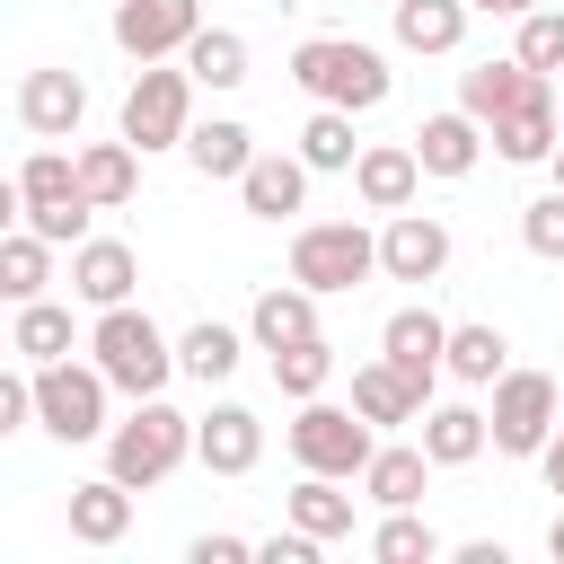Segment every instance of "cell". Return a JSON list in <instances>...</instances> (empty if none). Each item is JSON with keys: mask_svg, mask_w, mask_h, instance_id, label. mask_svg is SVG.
<instances>
[{"mask_svg": "<svg viewBox=\"0 0 564 564\" xmlns=\"http://www.w3.org/2000/svg\"><path fill=\"white\" fill-rule=\"evenodd\" d=\"M273 361V388L291 397V405H308V397H326V379H335V344L326 335H300V344H282V352H264Z\"/></svg>", "mask_w": 564, "mask_h": 564, "instance_id": "obj_34", "label": "cell"}, {"mask_svg": "<svg viewBox=\"0 0 564 564\" xmlns=\"http://www.w3.org/2000/svg\"><path fill=\"white\" fill-rule=\"evenodd\" d=\"M485 414H494V449H502V458H538V449L555 441V423H564V397H555L546 370H502Z\"/></svg>", "mask_w": 564, "mask_h": 564, "instance_id": "obj_8", "label": "cell"}, {"mask_svg": "<svg viewBox=\"0 0 564 564\" xmlns=\"http://www.w3.org/2000/svg\"><path fill=\"white\" fill-rule=\"evenodd\" d=\"M132 282H141V256H132L123 238H79V247H70V300H88V308H123Z\"/></svg>", "mask_w": 564, "mask_h": 564, "instance_id": "obj_18", "label": "cell"}, {"mask_svg": "<svg viewBox=\"0 0 564 564\" xmlns=\"http://www.w3.org/2000/svg\"><path fill=\"white\" fill-rule=\"evenodd\" d=\"M176 62H185V70H194V79H203L212 97L247 88V35H238V26H203V35H194V44L176 53Z\"/></svg>", "mask_w": 564, "mask_h": 564, "instance_id": "obj_30", "label": "cell"}, {"mask_svg": "<svg viewBox=\"0 0 564 564\" xmlns=\"http://www.w3.org/2000/svg\"><path fill=\"white\" fill-rule=\"evenodd\" d=\"M352 194H361V212H414V194H423V159H414V141H361V159H352Z\"/></svg>", "mask_w": 564, "mask_h": 564, "instance_id": "obj_16", "label": "cell"}, {"mask_svg": "<svg viewBox=\"0 0 564 564\" xmlns=\"http://www.w3.org/2000/svg\"><path fill=\"white\" fill-rule=\"evenodd\" d=\"M194 70L185 62H141L132 70V88H123V141L150 159V150H185V132H194Z\"/></svg>", "mask_w": 564, "mask_h": 564, "instance_id": "obj_5", "label": "cell"}, {"mask_svg": "<svg viewBox=\"0 0 564 564\" xmlns=\"http://www.w3.org/2000/svg\"><path fill=\"white\" fill-rule=\"evenodd\" d=\"M529 97H555V79H546V70H529L520 53H502V62H476V70H458V106H467V115H476L485 132H494L502 115H520Z\"/></svg>", "mask_w": 564, "mask_h": 564, "instance_id": "obj_11", "label": "cell"}, {"mask_svg": "<svg viewBox=\"0 0 564 564\" xmlns=\"http://www.w3.org/2000/svg\"><path fill=\"white\" fill-rule=\"evenodd\" d=\"M379 273V238L361 229V220H300V238H291V282H308L317 300H335V291H361Z\"/></svg>", "mask_w": 564, "mask_h": 564, "instance_id": "obj_7", "label": "cell"}, {"mask_svg": "<svg viewBox=\"0 0 564 564\" xmlns=\"http://www.w3.org/2000/svg\"><path fill=\"white\" fill-rule=\"evenodd\" d=\"M238 352H247V344H238V326H220V317H203V326L176 335V361H185L194 388H220V379L238 370Z\"/></svg>", "mask_w": 564, "mask_h": 564, "instance_id": "obj_33", "label": "cell"}, {"mask_svg": "<svg viewBox=\"0 0 564 564\" xmlns=\"http://www.w3.org/2000/svg\"><path fill=\"white\" fill-rule=\"evenodd\" d=\"M379 273H388V282H441V273H449V220H441V212H388V229H379Z\"/></svg>", "mask_w": 564, "mask_h": 564, "instance_id": "obj_10", "label": "cell"}, {"mask_svg": "<svg viewBox=\"0 0 564 564\" xmlns=\"http://www.w3.org/2000/svg\"><path fill=\"white\" fill-rule=\"evenodd\" d=\"M26 423H35V361L0 379V432H26Z\"/></svg>", "mask_w": 564, "mask_h": 564, "instance_id": "obj_41", "label": "cell"}, {"mask_svg": "<svg viewBox=\"0 0 564 564\" xmlns=\"http://www.w3.org/2000/svg\"><path fill=\"white\" fill-rule=\"evenodd\" d=\"M106 35H115V53H132V62H176V53L203 35V0H115Z\"/></svg>", "mask_w": 564, "mask_h": 564, "instance_id": "obj_9", "label": "cell"}, {"mask_svg": "<svg viewBox=\"0 0 564 564\" xmlns=\"http://www.w3.org/2000/svg\"><path fill=\"white\" fill-rule=\"evenodd\" d=\"M370 555H379V564H432V555H449V546H441V529L405 502V511H388V520L370 529Z\"/></svg>", "mask_w": 564, "mask_h": 564, "instance_id": "obj_37", "label": "cell"}, {"mask_svg": "<svg viewBox=\"0 0 564 564\" xmlns=\"http://www.w3.org/2000/svg\"><path fill=\"white\" fill-rule=\"evenodd\" d=\"M423 485H432V449H423V441H379V458L361 467V494H370L379 511L423 502Z\"/></svg>", "mask_w": 564, "mask_h": 564, "instance_id": "obj_23", "label": "cell"}, {"mask_svg": "<svg viewBox=\"0 0 564 564\" xmlns=\"http://www.w3.org/2000/svg\"><path fill=\"white\" fill-rule=\"evenodd\" d=\"M467 9H476V18H529L538 0H467Z\"/></svg>", "mask_w": 564, "mask_h": 564, "instance_id": "obj_46", "label": "cell"}, {"mask_svg": "<svg viewBox=\"0 0 564 564\" xmlns=\"http://www.w3.org/2000/svg\"><path fill=\"white\" fill-rule=\"evenodd\" d=\"M502 370H511V344H502V326H485V317L449 326V379H458V388H494Z\"/></svg>", "mask_w": 564, "mask_h": 564, "instance_id": "obj_32", "label": "cell"}, {"mask_svg": "<svg viewBox=\"0 0 564 564\" xmlns=\"http://www.w3.org/2000/svg\"><path fill=\"white\" fill-rule=\"evenodd\" d=\"M35 238H53V247H79L88 238V220H97V203L88 194H62V203H35V212H18Z\"/></svg>", "mask_w": 564, "mask_h": 564, "instance_id": "obj_40", "label": "cell"}, {"mask_svg": "<svg viewBox=\"0 0 564 564\" xmlns=\"http://www.w3.org/2000/svg\"><path fill=\"white\" fill-rule=\"evenodd\" d=\"M247 555H256V538H229V529H203L185 546V564H247Z\"/></svg>", "mask_w": 564, "mask_h": 564, "instance_id": "obj_43", "label": "cell"}, {"mask_svg": "<svg viewBox=\"0 0 564 564\" xmlns=\"http://www.w3.org/2000/svg\"><path fill=\"white\" fill-rule=\"evenodd\" d=\"M352 405H361L379 432H397V423H423V405H432V397H423V388L379 352V361H361V370H352Z\"/></svg>", "mask_w": 564, "mask_h": 564, "instance_id": "obj_21", "label": "cell"}, {"mask_svg": "<svg viewBox=\"0 0 564 564\" xmlns=\"http://www.w3.org/2000/svg\"><path fill=\"white\" fill-rule=\"evenodd\" d=\"M308 159L300 150H256L247 159V176H238V203H247V220H291L300 203H308Z\"/></svg>", "mask_w": 564, "mask_h": 564, "instance_id": "obj_17", "label": "cell"}, {"mask_svg": "<svg viewBox=\"0 0 564 564\" xmlns=\"http://www.w3.org/2000/svg\"><path fill=\"white\" fill-rule=\"evenodd\" d=\"M300 335H317V291H308V282H264L256 308H247V344H256V352H282V344H300Z\"/></svg>", "mask_w": 564, "mask_h": 564, "instance_id": "obj_19", "label": "cell"}, {"mask_svg": "<svg viewBox=\"0 0 564 564\" xmlns=\"http://www.w3.org/2000/svg\"><path fill=\"white\" fill-rule=\"evenodd\" d=\"M18 123H26L35 141H70V132L88 123V79L62 70V62L26 70V79H18Z\"/></svg>", "mask_w": 564, "mask_h": 564, "instance_id": "obj_12", "label": "cell"}, {"mask_svg": "<svg viewBox=\"0 0 564 564\" xmlns=\"http://www.w3.org/2000/svg\"><path fill=\"white\" fill-rule=\"evenodd\" d=\"M79 194H88L97 212H123V203L141 194V150H132V141H88V150H79Z\"/></svg>", "mask_w": 564, "mask_h": 564, "instance_id": "obj_27", "label": "cell"}, {"mask_svg": "<svg viewBox=\"0 0 564 564\" xmlns=\"http://www.w3.org/2000/svg\"><path fill=\"white\" fill-rule=\"evenodd\" d=\"M106 397H115V379H106L97 361H44V370H35V432H53L62 449L106 441V432H115V423H106Z\"/></svg>", "mask_w": 564, "mask_h": 564, "instance_id": "obj_6", "label": "cell"}, {"mask_svg": "<svg viewBox=\"0 0 564 564\" xmlns=\"http://www.w3.org/2000/svg\"><path fill=\"white\" fill-rule=\"evenodd\" d=\"M282 441H291V458H300L308 476H344V485H361V467L379 458V423H370L361 405H326V397H308Z\"/></svg>", "mask_w": 564, "mask_h": 564, "instance_id": "obj_4", "label": "cell"}, {"mask_svg": "<svg viewBox=\"0 0 564 564\" xmlns=\"http://www.w3.org/2000/svg\"><path fill=\"white\" fill-rule=\"evenodd\" d=\"M388 18H397V44L405 53H458L467 44V0H388Z\"/></svg>", "mask_w": 564, "mask_h": 564, "instance_id": "obj_24", "label": "cell"}, {"mask_svg": "<svg viewBox=\"0 0 564 564\" xmlns=\"http://www.w3.org/2000/svg\"><path fill=\"white\" fill-rule=\"evenodd\" d=\"M70 538H79V546H123V538H132V485H123V476L70 485Z\"/></svg>", "mask_w": 564, "mask_h": 564, "instance_id": "obj_20", "label": "cell"}, {"mask_svg": "<svg viewBox=\"0 0 564 564\" xmlns=\"http://www.w3.org/2000/svg\"><path fill=\"white\" fill-rule=\"evenodd\" d=\"M379 352H388V361L432 397V379L449 370V317H441V308H423V300H405V308L379 326Z\"/></svg>", "mask_w": 564, "mask_h": 564, "instance_id": "obj_13", "label": "cell"}, {"mask_svg": "<svg viewBox=\"0 0 564 564\" xmlns=\"http://www.w3.org/2000/svg\"><path fill=\"white\" fill-rule=\"evenodd\" d=\"M300 159H308L317 176H352V159H361V141H352V115H344V106H317V115L300 123Z\"/></svg>", "mask_w": 564, "mask_h": 564, "instance_id": "obj_35", "label": "cell"}, {"mask_svg": "<svg viewBox=\"0 0 564 564\" xmlns=\"http://www.w3.org/2000/svg\"><path fill=\"white\" fill-rule=\"evenodd\" d=\"M546 555H555V564H564V511H555V529H546Z\"/></svg>", "mask_w": 564, "mask_h": 564, "instance_id": "obj_47", "label": "cell"}, {"mask_svg": "<svg viewBox=\"0 0 564 564\" xmlns=\"http://www.w3.org/2000/svg\"><path fill=\"white\" fill-rule=\"evenodd\" d=\"M546 176H555V185H564V141H555V159H546Z\"/></svg>", "mask_w": 564, "mask_h": 564, "instance_id": "obj_48", "label": "cell"}, {"mask_svg": "<svg viewBox=\"0 0 564 564\" xmlns=\"http://www.w3.org/2000/svg\"><path fill=\"white\" fill-rule=\"evenodd\" d=\"M555 141H564L555 97H529L520 115H502V123H494V159H511V167H546V159H555Z\"/></svg>", "mask_w": 564, "mask_h": 564, "instance_id": "obj_25", "label": "cell"}, {"mask_svg": "<svg viewBox=\"0 0 564 564\" xmlns=\"http://www.w3.org/2000/svg\"><path fill=\"white\" fill-rule=\"evenodd\" d=\"M282 520H300V529L326 538V546L352 538V494H344V476H308V467H300V485L282 494Z\"/></svg>", "mask_w": 564, "mask_h": 564, "instance_id": "obj_28", "label": "cell"}, {"mask_svg": "<svg viewBox=\"0 0 564 564\" xmlns=\"http://www.w3.org/2000/svg\"><path fill=\"white\" fill-rule=\"evenodd\" d=\"M511 26H520V35H511V53H520L529 70H546V79H555V70H564V9H529V18H511Z\"/></svg>", "mask_w": 564, "mask_h": 564, "instance_id": "obj_38", "label": "cell"}, {"mask_svg": "<svg viewBox=\"0 0 564 564\" xmlns=\"http://www.w3.org/2000/svg\"><path fill=\"white\" fill-rule=\"evenodd\" d=\"M538 467H546V494H564V423H555V441L538 449Z\"/></svg>", "mask_w": 564, "mask_h": 564, "instance_id": "obj_44", "label": "cell"}, {"mask_svg": "<svg viewBox=\"0 0 564 564\" xmlns=\"http://www.w3.org/2000/svg\"><path fill=\"white\" fill-rule=\"evenodd\" d=\"M9 185H18V212L62 203V194H79V150H53V141H44V150H26V159H18V176H9Z\"/></svg>", "mask_w": 564, "mask_h": 564, "instance_id": "obj_36", "label": "cell"}, {"mask_svg": "<svg viewBox=\"0 0 564 564\" xmlns=\"http://www.w3.org/2000/svg\"><path fill=\"white\" fill-rule=\"evenodd\" d=\"M405 141H414V159H423V176H441V185H458V176H476V159H485V141H494V132H485V123H476L467 106H449V115H423V123H414Z\"/></svg>", "mask_w": 564, "mask_h": 564, "instance_id": "obj_15", "label": "cell"}, {"mask_svg": "<svg viewBox=\"0 0 564 564\" xmlns=\"http://www.w3.org/2000/svg\"><path fill=\"white\" fill-rule=\"evenodd\" d=\"M317 546H326V538H308V529L291 520V529H273V538H256V564H317Z\"/></svg>", "mask_w": 564, "mask_h": 564, "instance_id": "obj_42", "label": "cell"}, {"mask_svg": "<svg viewBox=\"0 0 564 564\" xmlns=\"http://www.w3.org/2000/svg\"><path fill=\"white\" fill-rule=\"evenodd\" d=\"M291 88H300L308 106L370 115V106H388L397 70H388V53H379V44H361V35H308V44L291 53Z\"/></svg>", "mask_w": 564, "mask_h": 564, "instance_id": "obj_1", "label": "cell"}, {"mask_svg": "<svg viewBox=\"0 0 564 564\" xmlns=\"http://www.w3.org/2000/svg\"><path fill=\"white\" fill-rule=\"evenodd\" d=\"M88 352H97V370L123 388V397H167V379L185 370L176 361V344H167V326L150 317V308H97V326H88Z\"/></svg>", "mask_w": 564, "mask_h": 564, "instance_id": "obj_2", "label": "cell"}, {"mask_svg": "<svg viewBox=\"0 0 564 564\" xmlns=\"http://www.w3.org/2000/svg\"><path fill=\"white\" fill-rule=\"evenodd\" d=\"M194 458V414H176L167 397H132V414L106 432V476H123L132 494L167 485Z\"/></svg>", "mask_w": 564, "mask_h": 564, "instance_id": "obj_3", "label": "cell"}, {"mask_svg": "<svg viewBox=\"0 0 564 564\" xmlns=\"http://www.w3.org/2000/svg\"><path fill=\"white\" fill-rule=\"evenodd\" d=\"M458 564H511V555H502V538H467V546H458Z\"/></svg>", "mask_w": 564, "mask_h": 564, "instance_id": "obj_45", "label": "cell"}, {"mask_svg": "<svg viewBox=\"0 0 564 564\" xmlns=\"http://www.w3.org/2000/svg\"><path fill=\"white\" fill-rule=\"evenodd\" d=\"M194 458H203L212 476H256V458H264V414L238 405V397H220L212 414H194Z\"/></svg>", "mask_w": 564, "mask_h": 564, "instance_id": "obj_14", "label": "cell"}, {"mask_svg": "<svg viewBox=\"0 0 564 564\" xmlns=\"http://www.w3.org/2000/svg\"><path fill=\"white\" fill-rule=\"evenodd\" d=\"M9 352L18 361H70V308L62 300H18V317H9Z\"/></svg>", "mask_w": 564, "mask_h": 564, "instance_id": "obj_29", "label": "cell"}, {"mask_svg": "<svg viewBox=\"0 0 564 564\" xmlns=\"http://www.w3.org/2000/svg\"><path fill=\"white\" fill-rule=\"evenodd\" d=\"M44 282H53V238H35L26 220L0 238V300L18 308V300H44Z\"/></svg>", "mask_w": 564, "mask_h": 564, "instance_id": "obj_31", "label": "cell"}, {"mask_svg": "<svg viewBox=\"0 0 564 564\" xmlns=\"http://www.w3.org/2000/svg\"><path fill=\"white\" fill-rule=\"evenodd\" d=\"M185 159H194V176L238 185V176H247V159H256V132H247L238 115H212V123H194V132H185Z\"/></svg>", "mask_w": 564, "mask_h": 564, "instance_id": "obj_26", "label": "cell"}, {"mask_svg": "<svg viewBox=\"0 0 564 564\" xmlns=\"http://www.w3.org/2000/svg\"><path fill=\"white\" fill-rule=\"evenodd\" d=\"M423 449H432V467H476L494 449V414L485 405H423Z\"/></svg>", "mask_w": 564, "mask_h": 564, "instance_id": "obj_22", "label": "cell"}, {"mask_svg": "<svg viewBox=\"0 0 564 564\" xmlns=\"http://www.w3.org/2000/svg\"><path fill=\"white\" fill-rule=\"evenodd\" d=\"M520 247L546 256V264H564V185H546L538 203H520Z\"/></svg>", "mask_w": 564, "mask_h": 564, "instance_id": "obj_39", "label": "cell"}]
</instances>
